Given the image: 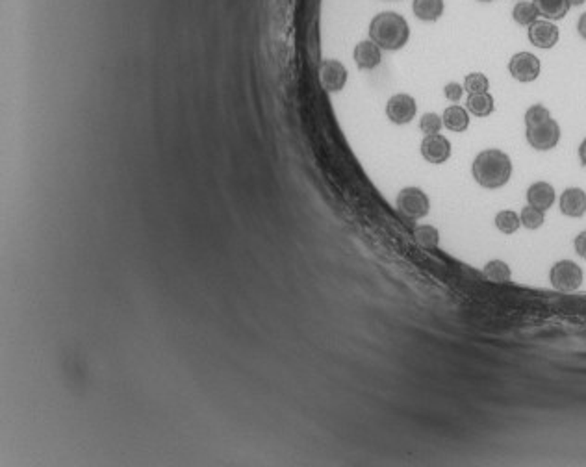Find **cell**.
Here are the masks:
<instances>
[{
	"label": "cell",
	"mask_w": 586,
	"mask_h": 467,
	"mask_svg": "<svg viewBox=\"0 0 586 467\" xmlns=\"http://www.w3.org/2000/svg\"><path fill=\"white\" fill-rule=\"evenodd\" d=\"M471 175L475 182L486 190H499L512 176V160L507 152L499 149H486L475 156Z\"/></svg>",
	"instance_id": "obj_1"
},
{
	"label": "cell",
	"mask_w": 586,
	"mask_h": 467,
	"mask_svg": "<svg viewBox=\"0 0 586 467\" xmlns=\"http://www.w3.org/2000/svg\"><path fill=\"white\" fill-rule=\"evenodd\" d=\"M418 113L414 97L406 93H397L386 103V115L393 125H408Z\"/></svg>",
	"instance_id": "obj_7"
},
{
	"label": "cell",
	"mask_w": 586,
	"mask_h": 467,
	"mask_svg": "<svg viewBox=\"0 0 586 467\" xmlns=\"http://www.w3.org/2000/svg\"><path fill=\"white\" fill-rule=\"evenodd\" d=\"M442 119H444V127L451 132H466L469 127L468 108L460 106V104L445 108Z\"/></svg>",
	"instance_id": "obj_15"
},
{
	"label": "cell",
	"mask_w": 586,
	"mask_h": 467,
	"mask_svg": "<svg viewBox=\"0 0 586 467\" xmlns=\"http://www.w3.org/2000/svg\"><path fill=\"white\" fill-rule=\"evenodd\" d=\"M483 275L486 280L495 284L510 282V278H512V271H510L508 263H505L503 260H492V262L486 263Z\"/></svg>",
	"instance_id": "obj_20"
},
{
	"label": "cell",
	"mask_w": 586,
	"mask_h": 467,
	"mask_svg": "<svg viewBox=\"0 0 586 467\" xmlns=\"http://www.w3.org/2000/svg\"><path fill=\"white\" fill-rule=\"evenodd\" d=\"M525 136L529 145L536 151H551L561 142V127L555 119H547L536 127H529Z\"/></svg>",
	"instance_id": "obj_5"
},
{
	"label": "cell",
	"mask_w": 586,
	"mask_h": 467,
	"mask_svg": "<svg viewBox=\"0 0 586 467\" xmlns=\"http://www.w3.org/2000/svg\"><path fill=\"white\" fill-rule=\"evenodd\" d=\"M561 212L568 217H582L586 214V191L581 188H568L561 195Z\"/></svg>",
	"instance_id": "obj_12"
},
{
	"label": "cell",
	"mask_w": 586,
	"mask_h": 467,
	"mask_svg": "<svg viewBox=\"0 0 586 467\" xmlns=\"http://www.w3.org/2000/svg\"><path fill=\"white\" fill-rule=\"evenodd\" d=\"M352 59H355L357 67L362 69V71H372V69L379 67V64H381L382 49L375 41L366 39V41H360V43L355 47Z\"/></svg>",
	"instance_id": "obj_11"
},
{
	"label": "cell",
	"mask_w": 586,
	"mask_h": 467,
	"mask_svg": "<svg viewBox=\"0 0 586 467\" xmlns=\"http://www.w3.org/2000/svg\"><path fill=\"white\" fill-rule=\"evenodd\" d=\"M369 39L375 41L382 50L403 49L410 39V26L403 15L396 11H382L369 23Z\"/></svg>",
	"instance_id": "obj_2"
},
{
	"label": "cell",
	"mask_w": 586,
	"mask_h": 467,
	"mask_svg": "<svg viewBox=\"0 0 586 467\" xmlns=\"http://www.w3.org/2000/svg\"><path fill=\"white\" fill-rule=\"evenodd\" d=\"M527 202L531 206H534V208L542 209V212L549 209L553 206V202H555V190H553V185L547 184V182H534L527 190Z\"/></svg>",
	"instance_id": "obj_13"
},
{
	"label": "cell",
	"mask_w": 586,
	"mask_h": 467,
	"mask_svg": "<svg viewBox=\"0 0 586 467\" xmlns=\"http://www.w3.org/2000/svg\"><path fill=\"white\" fill-rule=\"evenodd\" d=\"M575 253L581 256V258L586 260V230L585 232H581L579 236L575 238Z\"/></svg>",
	"instance_id": "obj_27"
},
{
	"label": "cell",
	"mask_w": 586,
	"mask_h": 467,
	"mask_svg": "<svg viewBox=\"0 0 586 467\" xmlns=\"http://www.w3.org/2000/svg\"><path fill=\"white\" fill-rule=\"evenodd\" d=\"M466 93H484L490 89V80L483 73H469L464 78Z\"/></svg>",
	"instance_id": "obj_24"
},
{
	"label": "cell",
	"mask_w": 586,
	"mask_h": 467,
	"mask_svg": "<svg viewBox=\"0 0 586 467\" xmlns=\"http://www.w3.org/2000/svg\"><path fill=\"white\" fill-rule=\"evenodd\" d=\"M495 226H498L499 232L514 233L522 226V219H519V215L516 214V212H512V209H503V212H499V214L495 215Z\"/></svg>",
	"instance_id": "obj_21"
},
{
	"label": "cell",
	"mask_w": 586,
	"mask_h": 467,
	"mask_svg": "<svg viewBox=\"0 0 586 467\" xmlns=\"http://www.w3.org/2000/svg\"><path fill=\"white\" fill-rule=\"evenodd\" d=\"M464 86L462 83H456V82H449L447 86L444 88V95L447 100H451V103H459L460 98H462V95H464Z\"/></svg>",
	"instance_id": "obj_26"
},
{
	"label": "cell",
	"mask_w": 586,
	"mask_h": 467,
	"mask_svg": "<svg viewBox=\"0 0 586 467\" xmlns=\"http://www.w3.org/2000/svg\"><path fill=\"white\" fill-rule=\"evenodd\" d=\"M466 108H468V112L471 113V115L488 117V115H492L493 110H495V103H493V97L488 91L468 93Z\"/></svg>",
	"instance_id": "obj_16"
},
{
	"label": "cell",
	"mask_w": 586,
	"mask_h": 467,
	"mask_svg": "<svg viewBox=\"0 0 586 467\" xmlns=\"http://www.w3.org/2000/svg\"><path fill=\"white\" fill-rule=\"evenodd\" d=\"M479 2H493V0H479Z\"/></svg>",
	"instance_id": "obj_31"
},
{
	"label": "cell",
	"mask_w": 586,
	"mask_h": 467,
	"mask_svg": "<svg viewBox=\"0 0 586 467\" xmlns=\"http://www.w3.org/2000/svg\"><path fill=\"white\" fill-rule=\"evenodd\" d=\"M421 156L432 166H442L451 158V142L442 134L425 136L421 142Z\"/></svg>",
	"instance_id": "obj_9"
},
{
	"label": "cell",
	"mask_w": 586,
	"mask_h": 467,
	"mask_svg": "<svg viewBox=\"0 0 586 467\" xmlns=\"http://www.w3.org/2000/svg\"><path fill=\"white\" fill-rule=\"evenodd\" d=\"M536 4L538 11L547 21H561L564 19L570 11V2L568 0H533Z\"/></svg>",
	"instance_id": "obj_17"
},
{
	"label": "cell",
	"mask_w": 586,
	"mask_h": 467,
	"mask_svg": "<svg viewBox=\"0 0 586 467\" xmlns=\"http://www.w3.org/2000/svg\"><path fill=\"white\" fill-rule=\"evenodd\" d=\"M444 128V119L438 113H423L420 119V130L425 136H432V134H440V130Z\"/></svg>",
	"instance_id": "obj_23"
},
{
	"label": "cell",
	"mask_w": 586,
	"mask_h": 467,
	"mask_svg": "<svg viewBox=\"0 0 586 467\" xmlns=\"http://www.w3.org/2000/svg\"><path fill=\"white\" fill-rule=\"evenodd\" d=\"M540 17V11H538L536 4L534 2H529V0H519L518 4L514 6L512 10V19L518 23L519 26H531L534 21H538Z\"/></svg>",
	"instance_id": "obj_19"
},
{
	"label": "cell",
	"mask_w": 586,
	"mask_h": 467,
	"mask_svg": "<svg viewBox=\"0 0 586 467\" xmlns=\"http://www.w3.org/2000/svg\"><path fill=\"white\" fill-rule=\"evenodd\" d=\"M579 158H581V163L586 167V137L582 139V143L579 145Z\"/></svg>",
	"instance_id": "obj_29"
},
{
	"label": "cell",
	"mask_w": 586,
	"mask_h": 467,
	"mask_svg": "<svg viewBox=\"0 0 586 467\" xmlns=\"http://www.w3.org/2000/svg\"><path fill=\"white\" fill-rule=\"evenodd\" d=\"M558 38L561 32L553 21L538 19L529 26V41L538 49H553L558 43Z\"/></svg>",
	"instance_id": "obj_10"
},
{
	"label": "cell",
	"mask_w": 586,
	"mask_h": 467,
	"mask_svg": "<svg viewBox=\"0 0 586 467\" xmlns=\"http://www.w3.org/2000/svg\"><path fill=\"white\" fill-rule=\"evenodd\" d=\"M444 0H412V11L420 21L435 23L444 15Z\"/></svg>",
	"instance_id": "obj_14"
},
{
	"label": "cell",
	"mask_w": 586,
	"mask_h": 467,
	"mask_svg": "<svg viewBox=\"0 0 586 467\" xmlns=\"http://www.w3.org/2000/svg\"><path fill=\"white\" fill-rule=\"evenodd\" d=\"M568 2H570V6H582L586 0H568Z\"/></svg>",
	"instance_id": "obj_30"
},
{
	"label": "cell",
	"mask_w": 586,
	"mask_h": 467,
	"mask_svg": "<svg viewBox=\"0 0 586 467\" xmlns=\"http://www.w3.org/2000/svg\"><path fill=\"white\" fill-rule=\"evenodd\" d=\"M547 119H551L549 110L546 106H542V104H534V106H531L525 112V127H536V125L547 121Z\"/></svg>",
	"instance_id": "obj_25"
},
{
	"label": "cell",
	"mask_w": 586,
	"mask_h": 467,
	"mask_svg": "<svg viewBox=\"0 0 586 467\" xmlns=\"http://www.w3.org/2000/svg\"><path fill=\"white\" fill-rule=\"evenodd\" d=\"M396 208L399 209V214H403L406 219L418 221L423 219L430 209V200L427 193L420 188L408 185L399 191L396 199Z\"/></svg>",
	"instance_id": "obj_3"
},
{
	"label": "cell",
	"mask_w": 586,
	"mask_h": 467,
	"mask_svg": "<svg viewBox=\"0 0 586 467\" xmlns=\"http://www.w3.org/2000/svg\"><path fill=\"white\" fill-rule=\"evenodd\" d=\"M519 219H522V224L525 226V229L529 230H536L540 229L544 224V212L542 209L534 208V206L527 204L525 208L522 209V215H519Z\"/></svg>",
	"instance_id": "obj_22"
},
{
	"label": "cell",
	"mask_w": 586,
	"mask_h": 467,
	"mask_svg": "<svg viewBox=\"0 0 586 467\" xmlns=\"http://www.w3.org/2000/svg\"><path fill=\"white\" fill-rule=\"evenodd\" d=\"M549 280L553 287L562 293H572L582 284V269L572 260H561L551 267Z\"/></svg>",
	"instance_id": "obj_4"
},
{
	"label": "cell",
	"mask_w": 586,
	"mask_h": 467,
	"mask_svg": "<svg viewBox=\"0 0 586 467\" xmlns=\"http://www.w3.org/2000/svg\"><path fill=\"white\" fill-rule=\"evenodd\" d=\"M319 82L328 93H338L345 88L347 69L338 59H325L319 65Z\"/></svg>",
	"instance_id": "obj_8"
},
{
	"label": "cell",
	"mask_w": 586,
	"mask_h": 467,
	"mask_svg": "<svg viewBox=\"0 0 586 467\" xmlns=\"http://www.w3.org/2000/svg\"><path fill=\"white\" fill-rule=\"evenodd\" d=\"M577 32L582 39H586V11L579 17V23H577Z\"/></svg>",
	"instance_id": "obj_28"
},
{
	"label": "cell",
	"mask_w": 586,
	"mask_h": 467,
	"mask_svg": "<svg viewBox=\"0 0 586 467\" xmlns=\"http://www.w3.org/2000/svg\"><path fill=\"white\" fill-rule=\"evenodd\" d=\"M415 243L425 250H436L440 245V232L432 224H420L414 229Z\"/></svg>",
	"instance_id": "obj_18"
},
{
	"label": "cell",
	"mask_w": 586,
	"mask_h": 467,
	"mask_svg": "<svg viewBox=\"0 0 586 467\" xmlns=\"http://www.w3.org/2000/svg\"><path fill=\"white\" fill-rule=\"evenodd\" d=\"M540 59L531 52H518L514 54L510 62H508V73L512 74L514 80H518L522 83L534 82L540 76Z\"/></svg>",
	"instance_id": "obj_6"
}]
</instances>
